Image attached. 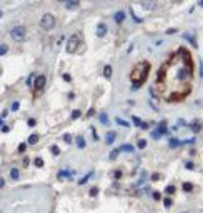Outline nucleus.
I'll use <instances>...</instances> for the list:
<instances>
[{"instance_id":"nucleus-1","label":"nucleus","mask_w":203,"mask_h":213,"mask_svg":"<svg viewBox=\"0 0 203 213\" xmlns=\"http://www.w3.org/2000/svg\"><path fill=\"white\" fill-rule=\"evenodd\" d=\"M148 73H150V63L145 62V60L137 63L135 67H133V70L130 73V80L133 82V90H137L138 87H142L145 83Z\"/></svg>"},{"instance_id":"nucleus-2","label":"nucleus","mask_w":203,"mask_h":213,"mask_svg":"<svg viewBox=\"0 0 203 213\" xmlns=\"http://www.w3.org/2000/svg\"><path fill=\"white\" fill-rule=\"evenodd\" d=\"M10 37L15 40V42H23L27 37V30L23 25H17V27H13L12 30H10Z\"/></svg>"},{"instance_id":"nucleus-3","label":"nucleus","mask_w":203,"mask_h":213,"mask_svg":"<svg viewBox=\"0 0 203 213\" xmlns=\"http://www.w3.org/2000/svg\"><path fill=\"white\" fill-rule=\"evenodd\" d=\"M55 17L52 15V13H45L42 18H40V27H42L43 30H47V32H50V30H53V27H55Z\"/></svg>"},{"instance_id":"nucleus-4","label":"nucleus","mask_w":203,"mask_h":213,"mask_svg":"<svg viewBox=\"0 0 203 213\" xmlns=\"http://www.w3.org/2000/svg\"><path fill=\"white\" fill-rule=\"evenodd\" d=\"M78 45H80V35L73 34L72 37L68 38V42H67V52L68 53H75L77 48H78Z\"/></svg>"},{"instance_id":"nucleus-5","label":"nucleus","mask_w":203,"mask_h":213,"mask_svg":"<svg viewBox=\"0 0 203 213\" xmlns=\"http://www.w3.org/2000/svg\"><path fill=\"white\" fill-rule=\"evenodd\" d=\"M45 83H47L45 75H38V77H35V82H34L35 92H42L43 88H45Z\"/></svg>"},{"instance_id":"nucleus-6","label":"nucleus","mask_w":203,"mask_h":213,"mask_svg":"<svg viewBox=\"0 0 203 213\" xmlns=\"http://www.w3.org/2000/svg\"><path fill=\"white\" fill-rule=\"evenodd\" d=\"M140 4H142V7H143L145 10H153L157 7V0H142Z\"/></svg>"},{"instance_id":"nucleus-7","label":"nucleus","mask_w":203,"mask_h":213,"mask_svg":"<svg viewBox=\"0 0 203 213\" xmlns=\"http://www.w3.org/2000/svg\"><path fill=\"white\" fill-rule=\"evenodd\" d=\"M107 35V25L105 23H103V22H100V23H98L97 25V37H105Z\"/></svg>"},{"instance_id":"nucleus-8","label":"nucleus","mask_w":203,"mask_h":213,"mask_svg":"<svg viewBox=\"0 0 203 213\" xmlns=\"http://www.w3.org/2000/svg\"><path fill=\"white\" fill-rule=\"evenodd\" d=\"M78 0H67V9L68 10H75V9H78Z\"/></svg>"},{"instance_id":"nucleus-9","label":"nucleus","mask_w":203,"mask_h":213,"mask_svg":"<svg viewBox=\"0 0 203 213\" xmlns=\"http://www.w3.org/2000/svg\"><path fill=\"white\" fill-rule=\"evenodd\" d=\"M115 138H117V133H115V132H108V133H107V138H105V142L108 143V145H112V143L115 142Z\"/></svg>"},{"instance_id":"nucleus-10","label":"nucleus","mask_w":203,"mask_h":213,"mask_svg":"<svg viewBox=\"0 0 203 213\" xmlns=\"http://www.w3.org/2000/svg\"><path fill=\"white\" fill-rule=\"evenodd\" d=\"M123 20H125V12H122V10H120V12L115 13V22H117V23H122Z\"/></svg>"},{"instance_id":"nucleus-11","label":"nucleus","mask_w":203,"mask_h":213,"mask_svg":"<svg viewBox=\"0 0 203 213\" xmlns=\"http://www.w3.org/2000/svg\"><path fill=\"white\" fill-rule=\"evenodd\" d=\"M10 178L12 180H18L20 178V171H18V168H12V170H10Z\"/></svg>"},{"instance_id":"nucleus-12","label":"nucleus","mask_w":203,"mask_h":213,"mask_svg":"<svg viewBox=\"0 0 203 213\" xmlns=\"http://www.w3.org/2000/svg\"><path fill=\"white\" fill-rule=\"evenodd\" d=\"M190 128L193 130L195 133H198L200 130H202V125H200V122H193V123H191V125H190Z\"/></svg>"},{"instance_id":"nucleus-13","label":"nucleus","mask_w":203,"mask_h":213,"mask_svg":"<svg viewBox=\"0 0 203 213\" xmlns=\"http://www.w3.org/2000/svg\"><path fill=\"white\" fill-rule=\"evenodd\" d=\"M112 72H113V70H112L110 65H105V68H103V75H105V78H110V77H112Z\"/></svg>"},{"instance_id":"nucleus-14","label":"nucleus","mask_w":203,"mask_h":213,"mask_svg":"<svg viewBox=\"0 0 203 213\" xmlns=\"http://www.w3.org/2000/svg\"><path fill=\"white\" fill-rule=\"evenodd\" d=\"M37 142H38V135L37 133H34V135H30V137H28V143H30V145H35Z\"/></svg>"},{"instance_id":"nucleus-15","label":"nucleus","mask_w":203,"mask_h":213,"mask_svg":"<svg viewBox=\"0 0 203 213\" xmlns=\"http://www.w3.org/2000/svg\"><path fill=\"white\" fill-rule=\"evenodd\" d=\"M120 152H128V153H131V152H133V146L131 145H122L120 146Z\"/></svg>"},{"instance_id":"nucleus-16","label":"nucleus","mask_w":203,"mask_h":213,"mask_svg":"<svg viewBox=\"0 0 203 213\" xmlns=\"http://www.w3.org/2000/svg\"><path fill=\"white\" fill-rule=\"evenodd\" d=\"M77 145H78V148H85L87 143H85V140L82 137H77Z\"/></svg>"},{"instance_id":"nucleus-17","label":"nucleus","mask_w":203,"mask_h":213,"mask_svg":"<svg viewBox=\"0 0 203 213\" xmlns=\"http://www.w3.org/2000/svg\"><path fill=\"white\" fill-rule=\"evenodd\" d=\"M34 80H35V73H30V77L27 78V85L32 87V85H34Z\"/></svg>"},{"instance_id":"nucleus-18","label":"nucleus","mask_w":203,"mask_h":213,"mask_svg":"<svg viewBox=\"0 0 203 213\" xmlns=\"http://www.w3.org/2000/svg\"><path fill=\"white\" fill-rule=\"evenodd\" d=\"M158 132H160V133H166V122H161V123H160Z\"/></svg>"},{"instance_id":"nucleus-19","label":"nucleus","mask_w":203,"mask_h":213,"mask_svg":"<svg viewBox=\"0 0 203 213\" xmlns=\"http://www.w3.org/2000/svg\"><path fill=\"white\" fill-rule=\"evenodd\" d=\"M80 115H82L80 110H73V112H72V120H77V118H80Z\"/></svg>"},{"instance_id":"nucleus-20","label":"nucleus","mask_w":203,"mask_h":213,"mask_svg":"<svg viewBox=\"0 0 203 213\" xmlns=\"http://www.w3.org/2000/svg\"><path fill=\"white\" fill-rule=\"evenodd\" d=\"M118 153H120V148H117V150H113L110 153V160H115L117 157H118Z\"/></svg>"},{"instance_id":"nucleus-21","label":"nucleus","mask_w":203,"mask_h":213,"mask_svg":"<svg viewBox=\"0 0 203 213\" xmlns=\"http://www.w3.org/2000/svg\"><path fill=\"white\" fill-rule=\"evenodd\" d=\"M100 122L103 123V125H108V118H107L105 113H102V115H100Z\"/></svg>"},{"instance_id":"nucleus-22","label":"nucleus","mask_w":203,"mask_h":213,"mask_svg":"<svg viewBox=\"0 0 203 213\" xmlns=\"http://www.w3.org/2000/svg\"><path fill=\"white\" fill-rule=\"evenodd\" d=\"M183 190H185V192H191V190H193V185L191 183H183Z\"/></svg>"},{"instance_id":"nucleus-23","label":"nucleus","mask_w":203,"mask_h":213,"mask_svg":"<svg viewBox=\"0 0 203 213\" xmlns=\"http://www.w3.org/2000/svg\"><path fill=\"white\" fill-rule=\"evenodd\" d=\"M34 163H35V167H38V168H42V167H43V160H42V158H35Z\"/></svg>"},{"instance_id":"nucleus-24","label":"nucleus","mask_w":203,"mask_h":213,"mask_svg":"<svg viewBox=\"0 0 203 213\" xmlns=\"http://www.w3.org/2000/svg\"><path fill=\"white\" fill-rule=\"evenodd\" d=\"M7 52H9V47L7 45H0V55H5Z\"/></svg>"},{"instance_id":"nucleus-25","label":"nucleus","mask_w":203,"mask_h":213,"mask_svg":"<svg viewBox=\"0 0 203 213\" xmlns=\"http://www.w3.org/2000/svg\"><path fill=\"white\" fill-rule=\"evenodd\" d=\"M117 123H118V125H123V127H130V123L125 122V120H122V118H117Z\"/></svg>"},{"instance_id":"nucleus-26","label":"nucleus","mask_w":203,"mask_h":213,"mask_svg":"<svg viewBox=\"0 0 203 213\" xmlns=\"http://www.w3.org/2000/svg\"><path fill=\"white\" fill-rule=\"evenodd\" d=\"M165 192L168 193V195H173V193H175V187H173V185H170V187H166Z\"/></svg>"},{"instance_id":"nucleus-27","label":"nucleus","mask_w":203,"mask_h":213,"mask_svg":"<svg viewBox=\"0 0 203 213\" xmlns=\"http://www.w3.org/2000/svg\"><path fill=\"white\" fill-rule=\"evenodd\" d=\"M90 176H92V171H90L88 175H85V176H83V178H82V180H80V182H78V183H80V185L87 183V180H88V178H90Z\"/></svg>"},{"instance_id":"nucleus-28","label":"nucleus","mask_w":203,"mask_h":213,"mask_svg":"<svg viewBox=\"0 0 203 213\" xmlns=\"http://www.w3.org/2000/svg\"><path fill=\"white\" fill-rule=\"evenodd\" d=\"M180 143H182V142H180V140H175V138H172V140H170V146H178Z\"/></svg>"},{"instance_id":"nucleus-29","label":"nucleus","mask_w":203,"mask_h":213,"mask_svg":"<svg viewBox=\"0 0 203 213\" xmlns=\"http://www.w3.org/2000/svg\"><path fill=\"white\" fill-rule=\"evenodd\" d=\"M163 203H165V206H166V208H170L173 201H172V198H165V200H163Z\"/></svg>"},{"instance_id":"nucleus-30","label":"nucleus","mask_w":203,"mask_h":213,"mask_svg":"<svg viewBox=\"0 0 203 213\" xmlns=\"http://www.w3.org/2000/svg\"><path fill=\"white\" fill-rule=\"evenodd\" d=\"M131 120H133V123H135L137 127H142V120H140L138 117H133V118H131Z\"/></svg>"},{"instance_id":"nucleus-31","label":"nucleus","mask_w":203,"mask_h":213,"mask_svg":"<svg viewBox=\"0 0 203 213\" xmlns=\"http://www.w3.org/2000/svg\"><path fill=\"white\" fill-rule=\"evenodd\" d=\"M25 150H27V145H25V143H20V145H18V152H20V153H23Z\"/></svg>"},{"instance_id":"nucleus-32","label":"nucleus","mask_w":203,"mask_h":213,"mask_svg":"<svg viewBox=\"0 0 203 213\" xmlns=\"http://www.w3.org/2000/svg\"><path fill=\"white\" fill-rule=\"evenodd\" d=\"M18 107H20V103H18V102H13L12 103V112H17Z\"/></svg>"},{"instance_id":"nucleus-33","label":"nucleus","mask_w":203,"mask_h":213,"mask_svg":"<svg viewBox=\"0 0 203 213\" xmlns=\"http://www.w3.org/2000/svg\"><path fill=\"white\" fill-rule=\"evenodd\" d=\"M64 140H65V142H67V143H72V135L65 133V135H64Z\"/></svg>"},{"instance_id":"nucleus-34","label":"nucleus","mask_w":203,"mask_h":213,"mask_svg":"<svg viewBox=\"0 0 203 213\" xmlns=\"http://www.w3.org/2000/svg\"><path fill=\"white\" fill-rule=\"evenodd\" d=\"M50 150H52V153H53V155H58V153H60V150H58V146H55V145L52 146Z\"/></svg>"},{"instance_id":"nucleus-35","label":"nucleus","mask_w":203,"mask_h":213,"mask_svg":"<svg viewBox=\"0 0 203 213\" xmlns=\"http://www.w3.org/2000/svg\"><path fill=\"white\" fill-rule=\"evenodd\" d=\"M130 13H131V17H133V20H135L137 23H140V22H142V18H138V17H137L135 13H133V10H130Z\"/></svg>"},{"instance_id":"nucleus-36","label":"nucleus","mask_w":203,"mask_h":213,"mask_svg":"<svg viewBox=\"0 0 203 213\" xmlns=\"http://www.w3.org/2000/svg\"><path fill=\"white\" fill-rule=\"evenodd\" d=\"M147 146V142L145 140H138V148H145Z\"/></svg>"},{"instance_id":"nucleus-37","label":"nucleus","mask_w":203,"mask_h":213,"mask_svg":"<svg viewBox=\"0 0 203 213\" xmlns=\"http://www.w3.org/2000/svg\"><path fill=\"white\" fill-rule=\"evenodd\" d=\"M90 195H92V196H97V195H98V188H92V190H90Z\"/></svg>"},{"instance_id":"nucleus-38","label":"nucleus","mask_w":203,"mask_h":213,"mask_svg":"<svg viewBox=\"0 0 203 213\" xmlns=\"http://www.w3.org/2000/svg\"><path fill=\"white\" fill-rule=\"evenodd\" d=\"M35 125H37V122H35L34 118H30L28 120V127H35Z\"/></svg>"},{"instance_id":"nucleus-39","label":"nucleus","mask_w":203,"mask_h":213,"mask_svg":"<svg viewBox=\"0 0 203 213\" xmlns=\"http://www.w3.org/2000/svg\"><path fill=\"white\" fill-rule=\"evenodd\" d=\"M2 132H4V133H7V132H10V127H9V125H4V127H2Z\"/></svg>"},{"instance_id":"nucleus-40","label":"nucleus","mask_w":203,"mask_h":213,"mask_svg":"<svg viewBox=\"0 0 203 213\" xmlns=\"http://www.w3.org/2000/svg\"><path fill=\"white\" fill-rule=\"evenodd\" d=\"M67 175H68L67 171H60V173H58V178H65Z\"/></svg>"},{"instance_id":"nucleus-41","label":"nucleus","mask_w":203,"mask_h":213,"mask_svg":"<svg viewBox=\"0 0 203 213\" xmlns=\"http://www.w3.org/2000/svg\"><path fill=\"white\" fill-rule=\"evenodd\" d=\"M185 167L188 168V170H193V168H195V167H193V163H191V162H188V163L185 165Z\"/></svg>"},{"instance_id":"nucleus-42","label":"nucleus","mask_w":203,"mask_h":213,"mask_svg":"<svg viewBox=\"0 0 203 213\" xmlns=\"http://www.w3.org/2000/svg\"><path fill=\"white\" fill-rule=\"evenodd\" d=\"M152 135H153V138H160V135H161V133H160V132H153Z\"/></svg>"},{"instance_id":"nucleus-43","label":"nucleus","mask_w":203,"mask_h":213,"mask_svg":"<svg viewBox=\"0 0 203 213\" xmlns=\"http://www.w3.org/2000/svg\"><path fill=\"white\" fill-rule=\"evenodd\" d=\"M64 80L65 82H70V75H68V73H64Z\"/></svg>"},{"instance_id":"nucleus-44","label":"nucleus","mask_w":203,"mask_h":213,"mask_svg":"<svg viewBox=\"0 0 203 213\" xmlns=\"http://www.w3.org/2000/svg\"><path fill=\"white\" fill-rule=\"evenodd\" d=\"M153 198H155V200H160V193L155 192V193H153Z\"/></svg>"},{"instance_id":"nucleus-45","label":"nucleus","mask_w":203,"mask_h":213,"mask_svg":"<svg viewBox=\"0 0 203 213\" xmlns=\"http://www.w3.org/2000/svg\"><path fill=\"white\" fill-rule=\"evenodd\" d=\"M122 176V171H115V178H120Z\"/></svg>"},{"instance_id":"nucleus-46","label":"nucleus","mask_w":203,"mask_h":213,"mask_svg":"<svg viewBox=\"0 0 203 213\" xmlns=\"http://www.w3.org/2000/svg\"><path fill=\"white\" fill-rule=\"evenodd\" d=\"M4 185H5V182H4V178H0V188H2V187H4Z\"/></svg>"},{"instance_id":"nucleus-47","label":"nucleus","mask_w":203,"mask_h":213,"mask_svg":"<svg viewBox=\"0 0 203 213\" xmlns=\"http://www.w3.org/2000/svg\"><path fill=\"white\" fill-rule=\"evenodd\" d=\"M200 7H203V0H200Z\"/></svg>"},{"instance_id":"nucleus-48","label":"nucleus","mask_w":203,"mask_h":213,"mask_svg":"<svg viewBox=\"0 0 203 213\" xmlns=\"http://www.w3.org/2000/svg\"><path fill=\"white\" fill-rule=\"evenodd\" d=\"M57 2H67V0H57Z\"/></svg>"},{"instance_id":"nucleus-49","label":"nucleus","mask_w":203,"mask_h":213,"mask_svg":"<svg viewBox=\"0 0 203 213\" xmlns=\"http://www.w3.org/2000/svg\"><path fill=\"white\" fill-rule=\"evenodd\" d=\"M2 123H4V122H2V120H0V127H2Z\"/></svg>"},{"instance_id":"nucleus-50","label":"nucleus","mask_w":203,"mask_h":213,"mask_svg":"<svg viewBox=\"0 0 203 213\" xmlns=\"http://www.w3.org/2000/svg\"><path fill=\"white\" fill-rule=\"evenodd\" d=\"M0 17H2V10H0Z\"/></svg>"},{"instance_id":"nucleus-51","label":"nucleus","mask_w":203,"mask_h":213,"mask_svg":"<svg viewBox=\"0 0 203 213\" xmlns=\"http://www.w3.org/2000/svg\"><path fill=\"white\" fill-rule=\"evenodd\" d=\"M183 213H185V212H183Z\"/></svg>"}]
</instances>
